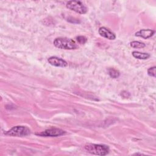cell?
Returning a JSON list of instances; mask_svg holds the SVG:
<instances>
[{
  "instance_id": "1",
  "label": "cell",
  "mask_w": 156,
  "mask_h": 156,
  "mask_svg": "<svg viewBox=\"0 0 156 156\" xmlns=\"http://www.w3.org/2000/svg\"><path fill=\"white\" fill-rule=\"evenodd\" d=\"M54 45L62 49H75L77 48L76 42L70 38L66 37L56 38L54 41Z\"/></svg>"
},
{
  "instance_id": "2",
  "label": "cell",
  "mask_w": 156,
  "mask_h": 156,
  "mask_svg": "<svg viewBox=\"0 0 156 156\" xmlns=\"http://www.w3.org/2000/svg\"><path fill=\"white\" fill-rule=\"evenodd\" d=\"M85 149L90 154L98 155H105L109 152V147L104 144H87Z\"/></svg>"
},
{
  "instance_id": "3",
  "label": "cell",
  "mask_w": 156,
  "mask_h": 156,
  "mask_svg": "<svg viewBox=\"0 0 156 156\" xmlns=\"http://www.w3.org/2000/svg\"><path fill=\"white\" fill-rule=\"evenodd\" d=\"M30 129L26 126H17L13 127L9 130L5 132V135L13 136H24L29 135Z\"/></svg>"
},
{
  "instance_id": "4",
  "label": "cell",
  "mask_w": 156,
  "mask_h": 156,
  "mask_svg": "<svg viewBox=\"0 0 156 156\" xmlns=\"http://www.w3.org/2000/svg\"><path fill=\"white\" fill-rule=\"evenodd\" d=\"M66 7L76 13L85 14L87 12V7L80 1H70L66 3Z\"/></svg>"
},
{
  "instance_id": "5",
  "label": "cell",
  "mask_w": 156,
  "mask_h": 156,
  "mask_svg": "<svg viewBox=\"0 0 156 156\" xmlns=\"http://www.w3.org/2000/svg\"><path fill=\"white\" fill-rule=\"evenodd\" d=\"M65 131L57 128H52L47 129L44 131H43L40 133H37V135L42 136H59L63 135L65 133Z\"/></svg>"
},
{
  "instance_id": "6",
  "label": "cell",
  "mask_w": 156,
  "mask_h": 156,
  "mask_svg": "<svg viewBox=\"0 0 156 156\" xmlns=\"http://www.w3.org/2000/svg\"><path fill=\"white\" fill-rule=\"evenodd\" d=\"M48 61L49 64L57 67H65L68 65V63L65 60L55 56L49 57L48 59Z\"/></svg>"
},
{
  "instance_id": "7",
  "label": "cell",
  "mask_w": 156,
  "mask_h": 156,
  "mask_svg": "<svg viewBox=\"0 0 156 156\" xmlns=\"http://www.w3.org/2000/svg\"><path fill=\"white\" fill-rule=\"evenodd\" d=\"M99 34L101 36L108 40H115L116 36L113 32L105 27H101L99 29Z\"/></svg>"
},
{
  "instance_id": "8",
  "label": "cell",
  "mask_w": 156,
  "mask_h": 156,
  "mask_svg": "<svg viewBox=\"0 0 156 156\" xmlns=\"http://www.w3.org/2000/svg\"><path fill=\"white\" fill-rule=\"evenodd\" d=\"M155 34V30L152 29H141L135 33V35L136 37H140L144 39L152 37Z\"/></svg>"
},
{
  "instance_id": "9",
  "label": "cell",
  "mask_w": 156,
  "mask_h": 156,
  "mask_svg": "<svg viewBox=\"0 0 156 156\" xmlns=\"http://www.w3.org/2000/svg\"><path fill=\"white\" fill-rule=\"evenodd\" d=\"M132 55L136 58L141 59V60L147 59L150 57V55L147 53H143L138 51H133Z\"/></svg>"
},
{
  "instance_id": "10",
  "label": "cell",
  "mask_w": 156,
  "mask_h": 156,
  "mask_svg": "<svg viewBox=\"0 0 156 156\" xmlns=\"http://www.w3.org/2000/svg\"><path fill=\"white\" fill-rule=\"evenodd\" d=\"M108 72L110 76L112 78H117L120 75L119 72L114 68H109L108 69Z\"/></svg>"
},
{
  "instance_id": "11",
  "label": "cell",
  "mask_w": 156,
  "mask_h": 156,
  "mask_svg": "<svg viewBox=\"0 0 156 156\" xmlns=\"http://www.w3.org/2000/svg\"><path fill=\"white\" fill-rule=\"evenodd\" d=\"M130 46L134 48H143L145 46V44L138 41H133L130 43Z\"/></svg>"
},
{
  "instance_id": "12",
  "label": "cell",
  "mask_w": 156,
  "mask_h": 156,
  "mask_svg": "<svg viewBox=\"0 0 156 156\" xmlns=\"http://www.w3.org/2000/svg\"><path fill=\"white\" fill-rule=\"evenodd\" d=\"M76 40H77V42L79 43V44H85L86 42H87V38L85 37H84V36H78V37H76Z\"/></svg>"
},
{
  "instance_id": "13",
  "label": "cell",
  "mask_w": 156,
  "mask_h": 156,
  "mask_svg": "<svg viewBox=\"0 0 156 156\" xmlns=\"http://www.w3.org/2000/svg\"><path fill=\"white\" fill-rule=\"evenodd\" d=\"M155 66H153L151 67L150 68H149L147 69V74L149 76H151V77H155Z\"/></svg>"
}]
</instances>
